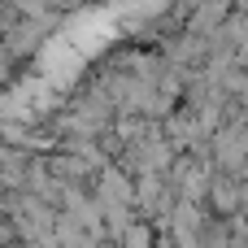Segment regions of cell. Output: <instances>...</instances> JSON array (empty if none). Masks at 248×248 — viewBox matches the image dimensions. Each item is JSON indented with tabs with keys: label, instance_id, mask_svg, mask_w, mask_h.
<instances>
[{
	"label": "cell",
	"instance_id": "6da1fadb",
	"mask_svg": "<svg viewBox=\"0 0 248 248\" xmlns=\"http://www.w3.org/2000/svg\"><path fill=\"white\" fill-rule=\"evenodd\" d=\"M135 183H140V192H135V209H140V218H148V222L170 218V209L179 205V192H174L170 174H140Z\"/></svg>",
	"mask_w": 248,
	"mask_h": 248
},
{
	"label": "cell",
	"instance_id": "7a4b0ae2",
	"mask_svg": "<svg viewBox=\"0 0 248 248\" xmlns=\"http://www.w3.org/2000/svg\"><path fill=\"white\" fill-rule=\"evenodd\" d=\"M92 183H96L92 192H96V201H100L105 209H135L140 183H135V174H131L126 166H105Z\"/></svg>",
	"mask_w": 248,
	"mask_h": 248
},
{
	"label": "cell",
	"instance_id": "3957f363",
	"mask_svg": "<svg viewBox=\"0 0 248 248\" xmlns=\"http://www.w3.org/2000/svg\"><path fill=\"white\" fill-rule=\"evenodd\" d=\"M218 218H231V214H240V205H244V183H240V174H231V170H218L214 174V183H209V201H205Z\"/></svg>",
	"mask_w": 248,
	"mask_h": 248
},
{
	"label": "cell",
	"instance_id": "277c9868",
	"mask_svg": "<svg viewBox=\"0 0 248 248\" xmlns=\"http://www.w3.org/2000/svg\"><path fill=\"white\" fill-rule=\"evenodd\" d=\"M113 244L118 248H157V227H153L148 218H131V222L113 235Z\"/></svg>",
	"mask_w": 248,
	"mask_h": 248
}]
</instances>
